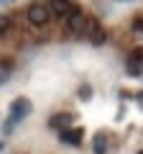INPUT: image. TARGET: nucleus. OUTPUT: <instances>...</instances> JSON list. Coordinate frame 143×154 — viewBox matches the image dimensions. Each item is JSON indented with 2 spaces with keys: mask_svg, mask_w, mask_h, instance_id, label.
Listing matches in <instances>:
<instances>
[{
  "mask_svg": "<svg viewBox=\"0 0 143 154\" xmlns=\"http://www.w3.org/2000/svg\"><path fill=\"white\" fill-rule=\"evenodd\" d=\"M28 23L31 26H36V28H44L46 23L51 21V13H49V8L44 5V3H33L31 8H28Z\"/></svg>",
  "mask_w": 143,
  "mask_h": 154,
  "instance_id": "1",
  "label": "nucleus"
},
{
  "mask_svg": "<svg viewBox=\"0 0 143 154\" xmlns=\"http://www.w3.org/2000/svg\"><path fill=\"white\" fill-rule=\"evenodd\" d=\"M79 36H84L89 44H102L105 41V28L100 26L95 18H87V21H84V28L79 31Z\"/></svg>",
  "mask_w": 143,
  "mask_h": 154,
  "instance_id": "2",
  "label": "nucleus"
},
{
  "mask_svg": "<svg viewBox=\"0 0 143 154\" xmlns=\"http://www.w3.org/2000/svg\"><path fill=\"white\" fill-rule=\"evenodd\" d=\"M28 113H31V103H28V98H18V100H13V113H10V118L5 121V131H10V128L16 126L21 118H26Z\"/></svg>",
  "mask_w": 143,
  "mask_h": 154,
  "instance_id": "3",
  "label": "nucleus"
},
{
  "mask_svg": "<svg viewBox=\"0 0 143 154\" xmlns=\"http://www.w3.org/2000/svg\"><path fill=\"white\" fill-rule=\"evenodd\" d=\"M46 8H49L51 16H56V18H61V21H64V18L69 16L77 5H74L72 0H49V3H46Z\"/></svg>",
  "mask_w": 143,
  "mask_h": 154,
  "instance_id": "4",
  "label": "nucleus"
},
{
  "mask_svg": "<svg viewBox=\"0 0 143 154\" xmlns=\"http://www.w3.org/2000/svg\"><path fill=\"white\" fill-rule=\"evenodd\" d=\"M84 21H87V16L82 13V8H74V11H72L69 16L64 18V26L69 28L72 33H79V31L84 28Z\"/></svg>",
  "mask_w": 143,
  "mask_h": 154,
  "instance_id": "5",
  "label": "nucleus"
},
{
  "mask_svg": "<svg viewBox=\"0 0 143 154\" xmlns=\"http://www.w3.org/2000/svg\"><path fill=\"white\" fill-rule=\"evenodd\" d=\"M141 69H143V49L138 46V49H133L128 54V72L136 77V75H141Z\"/></svg>",
  "mask_w": 143,
  "mask_h": 154,
  "instance_id": "6",
  "label": "nucleus"
},
{
  "mask_svg": "<svg viewBox=\"0 0 143 154\" xmlns=\"http://www.w3.org/2000/svg\"><path fill=\"white\" fill-rule=\"evenodd\" d=\"M59 139L64 144H72V146H79L82 144V128H61Z\"/></svg>",
  "mask_w": 143,
  "mask_h": 154,
  "instance_id": "7",
  "label": "nucleus"
},
{
  "mask_svg": "<svg viewBox=\"0 0 143 154\" xmlns=\"http://www.w3.org/2000/svg\"><path fill=\"white\" fill-rule=\"evenodd\" d=\"M10 75H13V62L10 59H0V85L8 82Z\"/></svg>",
  "mask_w": 143,
  "mask_h": 154,
  "instance_id": "8",
  "label": "nucleus"
},
{
  "mask_svg": "<svg viewBox=\"0 0 143 154\" xmlns=\"http://www.w3.org/2000/svg\"><path fill=\"white\" fill-rule=\"evenodd\" d=\"M10 28H13V21L8 16H3V13H0V36H8V33H10Z\"/></svg>",
  "mask_w": 143,
  "mask_h": 154,
  "instance_id": "9",
  "label": "nucleus"
},
{
  "mask_svg": "<svg viewBox=\"0 0 143 154\" xmlns=\"http://www.w3.org/2000/svg\"><path fill=\"white\" fill-rule=\"evenodd\" d=\"M105 146H107L105 136H102V134H97V136H95V154H105Z\"/></svg>",
  "mask_w": 143,
  "mask_h": 154,
  "instance_id": "10",
  "label": "nucleus"
},
{
  "mask_svg": "<svg viewBox=\"0 0 143 154\" xmlns=\"http://www.w3.org/2000/svg\"><path fill=\"white\" fill-rule=\"evenodd\" d=\"M72 121V116H54L51 118V126H66Z\"/></svg>",
  "mask_w": 143,
  "mask_h": 154,
  "instance_id": "11",
  "label": "nucleus"
},
{
  "mask_svg": "<svg viewBox=\"0 0 143 154\" xmlns=\"http://www.w3.org/2000/svg\"><path fill=\"white\" fill-rule=\"evenodd\" d=\"M133 28H136V31H143V16H138L136 21H133Z\"/></svg>",
  "mask_w": 143,
  "mask_h": 154,
  "instance_id": "12",
  "label": "nucleus"
},
{
  "mask_svg": "<svg viewBox=\"0 0 143 154\" xmlns=\"http://www.w3.org/2000/svg\"><path fill=\"white\" fill-rule=\"evenodd\" d=\"M138 103H141V105H143V95H138Z\"/></svg>",
  "mask_w": 143,
  "mask_h": 154,
  "instance_id": "13",
  "label": "nucleus"
},
{
  "mask_svg": "<svg viewBox=\"0 0 143 154\" xmlns=\"http://www.w3.org/2000/svg\"><path fill=\"white\" fill-rule=\"evenodd\" d=\"M118 3H133V0H118Z\"/></svg>",
  "mask_w": 143,
  "mask_h": 154,
  "instance_id": "14",
  "label": "nucleus"
},
{
  "mask_svg": "<svg viewBox=\"0 0 143 154\" xmlns=\"http://www.w3.org/2000/svg\"><path fill=\"white\" fill-rule=\"evenodd\" d=\"M0 3H8V0H0Z\"/></svg>",
  "mask_w": 143,
  "mask_h": 154,
  "instance_id": "15",
  "label": "nucleus"
},
{
  "mask_svg": "<svg viewBox=\"0 0 143 154\" xmlns=\"http://www.w3.org/2000/svg\"><path fill=\"white\" fill-rule=\"evenodd\" d=\"M141 154H143V152H141Z\"/></svg>",
  "mask_w": 143,
  "mask_h": 154,
  "instance_id": "16",
  "label": "nucleus"
}]
</instances>
